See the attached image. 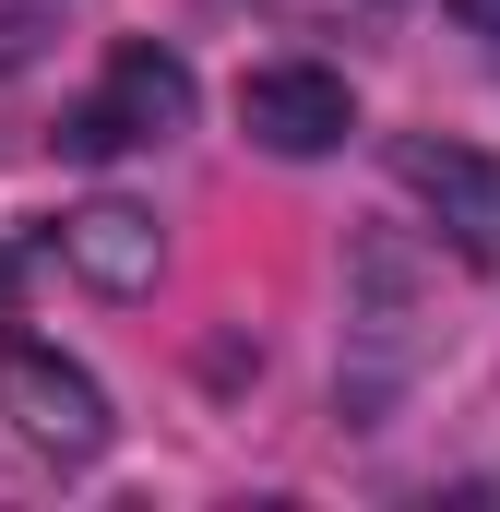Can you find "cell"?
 Masks as SVG:
<instances>
[{
    "instance_id": "52a82bcc",
    "label": "cell",
    "mask_w": 500,
    "mask_h": 512,
    "mask_svg": "<svg viewBox=\"0 0 500 512\" xmlns=\"http://www.w3.org/2000/svg\"><path fill=\"white\" fill-rule=\"evenodd\" d=\"M12 286H24V274H12V251H0V310H12Z\"/></svg>"
},
{
    "instance_id": "5b68a950",
    "label": "cell",
    "mask_w": 500,
    "mask_h": 512,
    "mask_svg": "<svg viewBox=\"0 0 500 512\" xmlns=\"http://www.w3.org/2000/svg\"><path fill=\"white\" fill-rule=\"evenodd\" d=\"M108 131L120 143H167V131H191V60L179 48H155V36H131V48H108Z\"/></svg>"
},
{
    "instance_id": "277c9868",
    "label": "cell",
    "mask_w": 500,
    "mask_h": 512,
    "mask_svg": "<svg viewBox=\"0 0 500 512\" xmlns=\"http://www.w3.org/2000/svg\"><path fill=\"white\" fill-rule=\"evenodd\" d=\"M60 262L84 286H108V298H143L167 274V227L143 203H84V215H60Z\"/></svg>"
},
{
    "instance_id": "7a4b0ae2",
    "label": "cell",
    "mask_w": 500,
    "mask_h": 512,
    "mask_svg": "<svg viewBox=\"0 0 500 512\" xmlns=\"http://www.w3.org/2000/svg\"><path fill=\"white\" fill-rule=\"evenodd\" d=\"M393 167H405V191L429 203L441 251L500 274V155H477V143H393Z\"/></svg>"
},
{
    "instance_id": "3957f363",
    "label": "cell",
    "mask_w": 500,
    "mask_h": 512,
    "mask_svg": "<svg viewBox=\"0 0 500 512\" xmlns=\"http://www.w3.org/2000/svg\"><path fill=\"white\" fill-rule=\"evenodd\" d=\"M239 131L262 155H334V143L358 131V96H346V72H322V60H274V72L239 84Z\"/></svg>"
},
{
    "instance_id": "8992f818",
    "label": "cell",
    "mask_w": 500,
    "mask_h": 512,
    "mask_svg": "<svg viewBox=\"0 0 500 512\" xmlns=\"http://www.w3.org/2000/svg\"><path fill=\"white\" fill-rule=\"evenodd\" d=\"M453 24L465 36H500V0H453Z\"/></svg>"
},
{
    "instance_id": "6da1fadb",
    "label": "cell",
    "mask_w": 500,
    "mask_h": 512,
    "mask_svg": "<svg viewBox=\"0 0 500 512\" xmlns=\"http://www.w3.org/2000/svg\"><path fill=\"white\" fill-rule=\"evenodd\" d=\"M0 417H12L24 453H60V465L108 453V393H96V370L60 358V346H36V334L0 346Z\"/></svg>"
}]
</instances>
